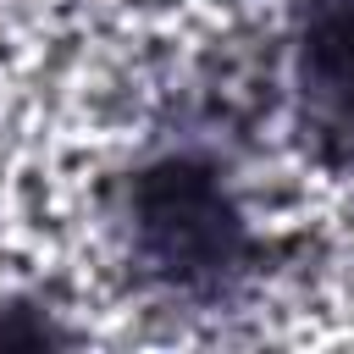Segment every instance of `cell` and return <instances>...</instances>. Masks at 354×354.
<instances>
[{"label": "cell", "instance_id": "cell-1", "mask_svg": "<svg viewBox=\"0 0 354 354\" xmlns=\"http://www.w3.org/2000/svg\"><path fill=\"white\" fill-rule=\"evenodd\" d=\"M133 227L149 266L177 288H221L243 260V227L221 183L194 160H166L138 177Z\"/></svg>", "mask_w": 354, "mask_h": 354}, {"label": "cell", "instance_id": "cell-2", "mask_svg": "<svg viewBox=\"0 0 354 354\" xmlns=\"http://www.w3.org/2000/svg\"><path fill=\"white\" fill-rule=\"evenodd\" d=\"M299 83L321 133L354 149V0H326L299 44Z\"/></svg>", "mask_w": 354, "mask_h": 354}]
</instances>
